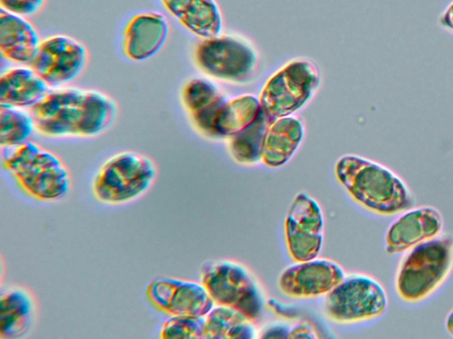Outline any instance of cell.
<instances>
[{
	"mask_svg": "<svg viewBox=\"0 0 453 339\" xmlns=\"http://www.w3.org/2000/svg\"><path fill=\"white\" fill-rule=\"evenodd\" d=\"M35 130L48 137H92L105 131L117 113L114 101L93 89L49 91L30 109Z\"/></svg>",
	"mask_w": 453,
	"mask_h": 339,
	"instance_id": "obj_1",
	"label": "cell"
},
{
	"mask_svg": "<svg viewBox=\"0 0 453 339\" xmlns=\"http://www.w3.org/2000/svg\"><path fill=\"white\" fill-rule=\"evenodd\" d=\"M335 177L352 198L371 211L394 214L411 204L403 180L388 168L357 154H345L334 167Z\"/></svg>",
	"mask_w": 453,
	"mask_h": 339,
	"instance_id": "obj_2",
	"label": "cell"
},
{
	"mask_svg": "<svg viewBox=\"0 0 453 339\" xmlns=\"http://www.w3.org/2000/svg\"><path fill=\"white\" fill-rule=\"evenodd\" d=\"M1 159L19 185L35 200L54 201L70 189V174L62 161L33 141L2 148Z\"/></svg>",
	"mask_w": 453,
	"mask_h": 339,
	"instance_id": "obj_3",
	"label": "cell"
},
{
	"mask_svg": "<svg viewBox=\"0 0 453 339\" xmlns=\"http://www.w3.org/2000/svg\"><path fill=\"white\" fill-rule=\"evenodd\" d=\"M453 261V238L433 237L413 247L399 267L396 291L416 302L428 297L447 277Z\"/></svg>",
	"mask_w": 453,
	"mask_h": 339,
	"instance_id": "obj_4",
	"label": "cell"
},
{
	"mask_svg": "<svg viewBox=\"0 0 453 339\" xmlns=\"http://www.w3.org/2000/svg\"><path fill=\"white\" fill-rule=\"evenodd\" d=\"M157 167L148 156L123 151L108 158L92 182L95 198L107 205H121L136 200L153 185Z\"/></svg>",
	"mask_w": 453,
	"mask_h": 339,
	"instance_id": "obj_5",
	"label": "cell"
},
{
	"mask_svg": "<svg viewBox=\"0 0 453 339\" xmlns=\"http://www.w3.org/2000/svg\"><path fill=\"white\" fill-rule=\"evenodd\" d=\"M200 276L214 304L233 308L252 322L258 320L263 296L243 266L230 260L207 261L202 266Z\"/></svg>",
	"mask_w": 453,
	"mask_h": 339,
	"instance_id": "obj_6",
	"label": "cell"
},
{
	"mask_svg": "<svg viewBox=\"0 0 453 339\" xmlns=\"http://www.w3.org/2000/svg\"><path fill=\"white\" fill-rule=\"evenodd\" d=\"M320 82L318 67L310 61L289 62L265 83L259 96L270 123L288 117L310 101Z\"/></svg>",
	"mask_w": 453,
	"mask_h": 339,
	"instance_id": "obj_7",
	"label": "cell"
},
{
	"mask_svg": "<svg viewBox=\"0 0 453 339\" xmlns=\"http://www.w3.org/2000/svg\"><path fill=\"white\" fill-rule=\"evenodd\" d=\"M387 304L386 292L376 280L352 274L326 294L325 311L333 321L351 324L380 317Z\"/></svg>",
	"mask_w": 453,
	"mask_h": 339,
	"instance_id": "obj_8",
	"label": "cell"
},
{
	"mask_svg": "<svg viewBox=\"0 0 453 339\" xmlns=\"http://www.w3.org/2000/svg\"><path fill=\"white\" fill-rule=\"evenodd\" d=\"M195 60L206 74L227 81L244 82L255 70L257 55L244 41L228 35L201 41Z\"/></svg>",
	"mask_w": 453,
	"mask_h": 339,
	"instance_id": "obj_9",
	"label": "cell"
},
{
	"mask_svg": "<svg viewBox=\"0 0 453 339\" xmlns=\"http://www.w3.org/2000/svg\"><path fill=\"white\" fill-rule=\"evenodd\" d=\"M324 218L319 203L300 192L293 200L285 219L288 252L295 262L318 257L323 243Z\"/></svg>",
	"mask_w": 453,
	"mask_h": 339,
	"instance_id": "obj_10",
	"label": "cell"
},
{
	"mask_svg": "<svg viewBox=\"0 0 453 339\" xmlns=\"http://www.w3.org/2000/svg\"><path fill=\"white\" fill-rule=\"evenodd\" d=\"M87 61L85 46L65 34L41 41L31 68L50 87L67 84L82 72Z\"/></svg>",
	"mask_w": 453,
	"mask_h": 339,
	"instance_id": "obj_11",
	"label": "cell"
},
{
	"mask_svg": "<svg viewBox=\"0 0 453 339\" xmlns=\"http://www.w3.org/2000/svg\"><path fill=\"white\" fill-rule=\"evenodd\" d=\"M146 296L156 308L169 316L204 317L214 305L202 283L173 277L151 281L146 288Z\"/></svg>",
	"mask_w": 453,
	"mask_h": 339,
	"instance_id": "obj_12",
	"label": "cell"
},
{
	"mask_svg": "<svg viewBox=\"0 0 453 339\" xmlns=\"http://www.w3.org/2000/svg\"><path fill=\"white\" fill-rule=\"evenodd\" d=\"M344 277L343 269L336 262L315 258L285 268L279 276L278 286L290 298H317L326 295Z\"/></svg>",
	"mask_w": 453,
	"mask_h": 339,
	"instance_id": "obj_13",
	"label": "cell"
},
{
	"mask_svg": "<svg viewBox=\"0 0 453 339\" xmlns=\"http://www.w3.org/2000/svg\"><path fill=\"white\" fill-rule=\"evenodd\" d=\"M168 34L169 25L163 14L151 11L138 12L124 27L123 52L132 61H144L159 51Z\"/></svg>",
	"mask_w": 453,
	"mask_h": 339,
	"instance_id": "obj_14",
	"label": "cell"
},
{
	"mask_svg": "<svg viewBox=\"0 0 453 339\" xmlns=\"http://www.w3.org/2000/svg\"><path fill=\"white\" fill-rule=\"evenodd\" d=\"M441 214L434 207L413 209L395 221L386 236V251L395 253L434 237L441 230Z\"/></svg>",
	"mask_w": 453,
	"mask_h": 339,
	"instance_id": "obj_15",
	"label": "cell"
},
{
	"mask_svg": "<svg viewBox=\"0 0 453 339\" xmlns=\"http://www.w3.org/2000/svg\"><path fill=\"white\" fill-rule=\"evenodd\" d=\"M181 99L195 127L212 138L216 117L226 102L218 88L207 79H192L184 86Z\"/></svg>",
	"mask_w": 453,
	"mask_h": 339,
	"instance_id": "obj_16",
	"label": "cell"
},
{
	"mask_svg": "<svg viewBox=\"0 0 453 339\" xmlns=\"http://www.w3.org/2000/svg\"><path fill=\"white\" fill-rule=\"evenodd\" d=\"M41 41L30 22L23 16L0 9V51L15 63L30 64Z\"/></svg>",
	"mask_w": 453,
	"mask_h": 339,
	"instance_id": "obj_17",
	"label": "cell"
},
{
	"mask_svg": "<svg viewBox=\"0 0 453 339\" xmlns=\"http://www.w3.org/2000/svg\"><path fill=\"white\" fill-rule=\"evenodd\" d=\"M304 136L302 122L285 117L272 122L265 132L260 162L270 168L285 164L295 154Z\"/></svg>",
	"mask_w": 453,
	"mask_h": 339,
	"instance_id": "obj_18",
	"label": "cell"
},
{
	"mask_svg": "<svg viewBox=\"0 0 453 339\" xmlns=\"http://www.w3.org/2000/svg\"><path fill=\"white\" fill-rule=\"evenodd\" d=\"M35 318V304L31 293L17 286L3 290L0 298V339L27 335Z\"/></svg>",
	"mask_w": 453,
	"mask_h": 339,
	"instance_id": "obj_19",
	"label": "cell"
},
{
	"mask_svg": "<svg viewBox=\"0 0 453 339\" xmlns=\"http://www.w3.org/2000/svg\"><path fill=\"white\" fill-rule=\"evenodd\" d=\"M165 9L193 34L206 39L219 36L222 16L215 0H160Z\"/></svg>",
	"mask_w": 453,
	"mask_h": 339,
	"instance_id": "obj_20",
	"label": "cell"
},
{
	"mask_svg": "<svg viewBox=\"0 0 453 339\" xmlns=\"http://www.w3.org/2000/svg\"><path fill=\"white\" fill-rule=\"evenodd\" d=\"M48 87L32 68H9L0 76V104L31 109L48 94Z\"/></svg>",
	"mask_w": 453,
	"mask_h": 339,
	"instance_id": "obj_21",
	"label": "cell"
},
{
	"mask_svg": "<svg viewBox=\"0 0 453 339\" xmlns=\"http://www.w3.org/2000/svg\"><path fill=\"white\" fill-rule=\"evenodd\" d=\"M259 99L246 94L226 102L213 126L212 138H230L253 123L261 113Z\"/></svg>",
	"mask_w": 453,
	"mask_h": 339,
	"instance_id": "obj_22",
	"label": "cell"
},
{
	"mask_svg": "<svg viewBox=\"0 0 453 339\" xmlns=\"http://www.w3.org/2000/svg\"><path fill=\"white\" fill-rule=\"evenodd\" d=\"M204 338L250 339L255 337L253 322L242 313L226 306L218 305L204 316Z\"/></svg>",
	"mask_w": 453,
	"mask_h": 339,
	"instance_id": "obj_23",
	"label": "cell"
},
{
	"mask_svg": "<svg viewBox=\"0 0 453 339\" xmlns=\"http://www.w3.org/2000/svg\"><path fill=\"white\" fill-rule=\"evenodd\" d=\"M268 121L263 111L257 119L242 132L229 138L228 147L232 157L240 163L260 161L261 148Z\"/></svg>",
	"mask_w": 453,
	"mask_h": 339,
	"instance_id": "obj_24",
	"label": "cell"
},
{
	"mask_svg": "<svg viewBox=\"0 0 453 339\" xmlns=\"http://www.w3.org/2000/svg\"><path fill=\"white\" fill-rule=\"evenodd\" d=\"M35 129L31 113L21 108L0 104L1 148L17 147L28 141Z\"/></svg>",
	"mask_w": 453,
	"mask_h": 339,
	"instance_id": "obj_25",
	"label": "cell"
},
{
	"mask_svg": "<svg viewBox=\"0 0 453 339\" xmlns=\"http://www.w3.org/2000/svg\"><path fill=\"white\" fill-rule=\"evenodd\" d=\"M204 317L171 315L161 325V338H204Z\"/></svg>",
	"mask_w": 453,
	"mask_h": 339,
	"instance_id": "obj_26",
	"label": "cell"
},
{
	"mask_svg": "<svg viewBox=\"0 0 453 339\" xmlns=\"http://www.w3.org/2000/svg\"><path fill=\"white\" fill-rule=\"evenodd\" d=\"M44 0H0L2 9L21 16L36 13Z\"/></svg>",
	"mask_w": 453,
	"mask_h": 339,
	"instance_id": "obj_27",
	"label": "cell"
},
{
	"mask_svg": "<svg viewBox=\"0 0 453 339\" xmlns=\"http://www.w3.org/2000/svg\"><path fill=\"white\" fill-rule=\"evenodd\" d=\"M288 338H317L314 328L308 322H299L289 327Z\"/></svg>",
	"mask_w": 453,
	"mask_h": 339,
	"instance_id": "obj_28",
	"label": "cell"
},
{
	"mask_svg": "<svg viewBox=\"0 0 453 339\" xmlns=\"http://www.w3.org/2000/svg\"><path fill=\"white\" fill-rule=\"evenodd\" d=\"M438 23L443 30L453 35V1L441 13Z\"/></svg>",
	"mask_w": 453,
	"mask_h": 339,
	"instance_id": "obj_29",
	"label": "cell"
},
{
	"mask_svg": "<svg viewBox=\"0 0 453 339\" xmlns=\"http://www.w3.org/2000/svg\"><path fill=\"white\" fill-rule=\"evenodd\" d=\"M446 328L453 335V310L448 314L446 319Z\"/></svg>",
	"mask_w": 453,
	"mask_h": 339,
	"instance_id": "obj_30",
	"label": "cell"
}]
</instances>
